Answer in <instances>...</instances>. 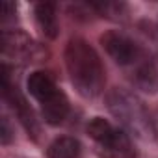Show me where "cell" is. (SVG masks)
Wrapping results in <instances>:
<instances>
[{"label": "cell", "instance_id": "cell-10", "mask_svg": "<svg viewBox=\"0 0 158 158\" xmlns=\"http://www.w3.org/2000/svg\"><path fill=\"white\" fill-rule=\"evenodd\" d=\"M78 154H80V141L71 136L56 138L47 149V158H78Z\"/></svg>", "mask_w": 158, "mask_h": 158}, {"label": "cell", "instance_id": "cell-5", "mask_svg": "<svg viewBox=\"0 0 158 158\" xmlns=\"http://www.w3.org/2000/svg\"><path fill=\"white\" fill-rule=\"evenodd\" d=\"M101 43H102L106 54L117 65H121L125 69H130L143 56H147L143 52V48L134 39H130L128 35H125L123 32H117V30H110V32L102 34L101 35Z\"/></svg>", "mask_w": 158, "mask_h": 158}, {"label": "cell", "instance_id": "cell-8", "mask_svg": "<svg viewBox=\"0 0 158 158\" xmlns=\"http://www.w3.org/2000/svg\"><path fill=\"white\" fill-rule=\"evenodd\" d=\"M128 76L138 89H141L145 93L158 91V69L149 56H143L138 63H134L128 69Z\"/></svg>", "mask_w": 158, "mask_h": 158}, {"label": "cell", "instance_id": "cell-2", "mask_svg": "<svg viewBox=\"0 0 158 158\" xmlns=\"http://www.w3.org/2000/svg\"><path fill=\"white\" fill-rule=\"evenodd\" d=\"M28 91L41 104L43 119L48 125H61L69 114V101L56 86V80L45 71H35L28 78Z\"/></svg>", "mask_w": 158, "mask_h": 158}, {"label": "cell", "instance_id": "cell-7", "mask_svg": "<svg viewBox=\"0 0 158 158\" xmlns=\"http://www.w3.org/2000/svg\"><path fill=\"white\" fill-rule=\"evenodd\" d=\"M2 95H4L6 102L11 106V110L15 112V115L19 117V121L23 123V127L28 130V134H32L35 138L39 132V125H37V119L34 115V110L26 102L24 95L19 91V88L10 82V74H8L6 65H2Z\"/></svg>", "mask_w": 158, "mask_h": 158}, {"label": "cell", "instance_id": "cell-6", "mask_svg": "<svg viewBox=\"0 0 158 158\" xmlns=\"http://www.w3.org/2000/svg\"><path fill=\"white\" fill-rule=\"evenodd\" d=\"M2 54L6 60L19 63H30L41 58L43 50L39 45L21 30H4L2 32Z\"/></svg>", "mask_w": 158, "mask_h": 158}, {"label": "cell", "instance_id": "cell-12", "mask_svg": "<svg viewBox=\"0 0 158 158\" xmlns=\"http://www.w3.org/2000/svg\"><path fill=\"white\" fill-rule=\"evenodd\" d=\"M15 4L11 2H2V23H6L8 19H11V15L15 13Z\"/></svg>", "mask_w": 158, "mask_h": 158}, {"label": "cell", "instance_id": "cell-4", "mask_svg": "<svg viewBox=\"0 0 158 158\" xmlns=\"http://www.w3.org/2000/svg\"><path fill=\"white\" fill-rule=\"evenodd\" d=\"M88 134L97 145L102 158H136L134 145L127 132L115 128L102 117H93L88 125Z\"/></svg>", "mask_w": 158, "mask_h": 158}, {"label": "cell", "instance_id": "cell-11", "mask_svg": "<svg viewBox=\"0 0 158 158\" xmlns=\"http://www.w3.org/2000/svg\"><path fill=\"white\" fill-rule=\"evenodd\" d=\"M11 138H13V130L10 127V119L2 117V121H0V141H2V145H8Z\"/></svg>", "mask_w": 158, "mask_h": 158}, {"label": "cell", "instance_id": "cell-9", "mask_svg": "<svg viewBox=\"0 0 158 158\" xmlns=\"http://www.w3.org/2000/svg\"><path fill=\"white\" fill-rule=\"evenodd\" d=\"M34 15H35V24H37L39 32L47 39H54L60 32L56 4L54 2H39L34 8Z\"/></svg>", "mask_w": 158, "mask_h": 158}, {"label": "cell", "instance_id": "cell-3", "mask_svg": "<svg viewBox=\"0 0 158 158\" xmlns=\"http://www.w3.org/2000/svg\"><path fill=\"white\" fill-rule=\"evenodd\" d=\"M108 108L130 130H134L138 134L149 132V134L156 136V123L136 95H132L125 89H112L108 95Z\"/></svg>", "mask_w": 158, "mask_h": 158}, {"label": "cell", "instance_id": "cell-1", "mask_svg": "<svg viewBox=\"0 0 158 158\" xmlns=\"http://www.w3.org/2000/svg\"><path fill=\"white\" fill-rule=\"evenodd\" d=\"M65 67L74 89L82 97L93 99L102 93L106 84L104 65L95 52V48L80 39L74 37L65 47Z\"/></svg>", "mask_w": 158, "mask_h": 158}]
</instances>
